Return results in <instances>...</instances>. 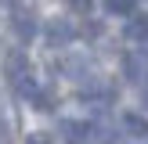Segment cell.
I'll use <instances>...</instances> for the list:
<instances>
[{
	"mask_svg": "<svg viewBox=\"0 0 148 144\" xmlns=\"http://www.w3.org/2000/svg\"><path fill=\"white\" fill-rule=\"evenodd\" d=\"M137 0H105V11L108 14H134Z\"/></svg>",
	"mask_w": 148,
	"mask_h": 144,
	"instance_id": "30bf717a",
	"label": "cell"
},
{
	"mask_svg": "<svg viewBox=\"0 0 148 144\" xmlns=\"http://www.w3.org/2000/svg\"><path fill=\"white\" fill-rule=\"evenodd\" d=\"M29 101H33V108H40V112H51V108H54V94H51V90H40V86H36V94Z\"/></svg>",
	"mask_w": 148,
	"mask_h": 144,
	"instance_id": "9c48e42d",
	"label": "cell"
},
{
	"mask_svg": "<svg viewBox=\"0 0 148 144\" xmlns=\"http://www.w3.org/2000/svg\"><path fill=\"white\" fill-rule=\"evenodd\" d=\"M123 36H127L130 43H137V47H145V43H148V14H141V11L127 14V25H123Z\"/></svg>",
	"mask_w": 148,
	"mask_h": 144,
	"instance_id": "7a4b0ae2",
	"label": "cell"
},
{
	"mask_svg": "<svg viewBox=\"0 0 148 144\" xmlns=\"http://www.w3.org/2000/svg\"><path fill=\"white\" fill-rule=\"evenodd\" d=\"M25 144H54V141H51L47 133H29V137H25Z\"/></svg>",
	"mask_w": 148,
	"mask_h": 144,
	"instance_id": "8fae6325",
	"label": "cell"
},
{
	"mask_svg": "<svg viewBox=\"0 0 148 144\" xmlns=\"http://www.w3.org/2000/svg\"><path fill=\"white\" fill-rule=\"evenodd\" d=\"M11 29H14V36H18L22 43L36 40V18H33L29 11H14V14H11Z\"/></svg>",
	"mask_w": 148,
	"mask_h": 144,
	"instance_id": "3957f363",
	"label": "cell"
},
{
	"mask_svg": "<svg viewBox=\"0 0 148 144\" xmlns=\"http://www.w3.org/2000/svg\"><path fill=\"white\" fill-rule=\"evenodd\" d=\"M123 76H127L130 83H141L148 76V54H127L123 58Z\"/></svg>",
	"mask_w": 148,
	"mask_h": 144,
	"instance_id": "277c9868",
	"label": "cell"
},
{
	"mask_svg": "<svg viewBox=\"0 0 148 144\" xmlns=\"http://www.w3.org/2000/svg\"><path fill=\"white\" fill-rule=\"evenodd\" d=\"M69 4L76 7V11H90V4H94V0H69Z\"/></svg>",
	"mask_w": 148,
	"mask_h": 144,
	"instance_id": "7c38bea8",
	"label": "cell"
},
{
	"mask_svg": "<svg viewBox=\"0 0 148 144\" xmlns=\"http://www.w3.org/2000/svg\"><path fill=\"white\" fill-rule=\"evenodd\" d=\"M141 105H145V112H148V86L141 90Z\"/></svg>",
	"mask_w": 148,
	"mask_h": 144,
	"instance_id": "4fadbf2b",
	"label": "cell"
},
{
	"mask_svg": "<svg viewBox=\"0 0 148 144\" xmlns=\"http://www.w3.org/2000/svg\"><path fill=\"white\" fill-rule=\"evenodd\" d=\"M123 130H127L130 137H148V119H145V115L127 112V115H123Z\"/></svg>",
	"mask_w": 148,
	"mask_h": 144,
	"instance_id": "52a82bcc",
	"label": "cell"
},
{
	"mask_svg": "<svg viewBox=\"0 0 148 144\" xmlns=\"http://www.w3.org/2000/svg\"><path fill=\"white\" fill-rule=\"evenodd\" d=\"M25 72H29L25 54H22V50H14V54L7 58V76H11V79H18V76H25Z\"/></svg>",
	"mask_w": 148,
	"mask_h": 144,
	"instance_id": "ba28073f",
	"label": "cell"
},
{
	"mask_svg": "<svg viewBox=\"0 0 148 144\" xmlns=\"http://www.w3.org/2000/svg\"><path fill=\"white\" fill-rule=\"evenodd\" d=\"M87 141L90 144H116V130L108 126V122H94L90 133H87Z\"/></svg>",
	"mask_w": 148,
	"mask_h": 144,
	"instance_id": "8992f818",
	"label": "cell"
},
{
	"mask_svg": "<svg viewBox=\"0 0 148 144\" xmlns=\"http://www.w3.org/2000/svg\"><path fill=\"white\" fill-rule=\"evenodd\" d=\"M43 40H47V47H69V43L76 40V25H72L69 18H47Z\"/></svg>",
	"mask_w": 148,
	"mask_h": 144,
	"instance_id": "6da1fadb",
	"label": "cell"
},
{
	"mask_svg": "<svg viewBox=\"0 0 148 144\" xmlns=\"http://www.w3.org/2000/svg\"><path fill=\"white\" fill-rule=\"evenodd\" d=\"M87 133H90V122H79V119H65L62 122V137L69 144H83Z\"/></svg>",
	"mask_w": 148,
	"mask_h": 144,
	"instance_id": "5b68a950",
	"label": "cell"
}]
</instances>
